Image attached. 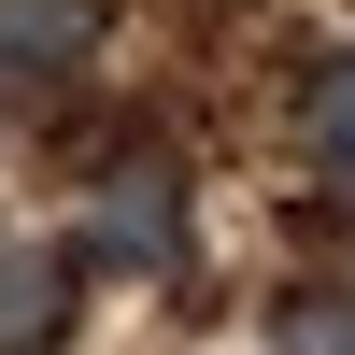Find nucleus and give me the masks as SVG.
Masks as SVG:
<instances>
[{"mask_svg":"<svg viewBox=\"0 0 355 355\" xmlns=\"http://www.w3.org/2000/svg\"><path fill=\"white\" fill-rule=\"evenodd\" d=\"M270 355H355V299H284Z\"/></svg>","mask_w":355,"mask_h":355,"instance_id":"39448f33","label":"nucleus"},{"mask_svg":"<svg viewBox=\"0 0 355 355\" xmlns=\"http://www.w3.org/2000/svg\"><path fill=\"white\" fill-rule=\"evenodd\" d=\"M85 270H185V171L171 157L100 171V199H85Z\"/></svg>","mask_w":355,"mask_h":355,"instance_id":"f257e3e1","label":"nucleus"},{"mask_svg":"<svg viewBox=\"0 0 355 355\" xmlns=\"http://www.w3.org/2000/svg\"><path fill=\"white\" fill-rule=\"evenodd\" d=\"M71 341V256L0 227V355H57Z\"/></svg>","mask_w":355,"mask_h":355,"instance_id":"f03ea898","label":"nucleus"},{"mask_svg":"<svg viewBox=\"0 0 355 355\" xmlns=\"http://www.w3.org/2000/svg\"><path fill=\"white\" fill-rule=\"evenodd\" d=\"M100 57V0H0V85H57Z\"/></svg>","mask_w":355,"mask_h":355,"instance_id":"7ed1b4c3","label":"nucleus"},{"mask_svg":"<svg viewBox=\"0 0 355 355\" xmlns=\"http://www.w3.org/2000/svg\"><path fill=\"white\" fill-rule=\"evenodd\" d=\"M299 128H313V171L355 199V57H327L313 71V100H299Z\"/></svg>","mask_w":355,"mask_h":355,"instance_id":"20e7f679","label":"nucleus"}]
</instances>
